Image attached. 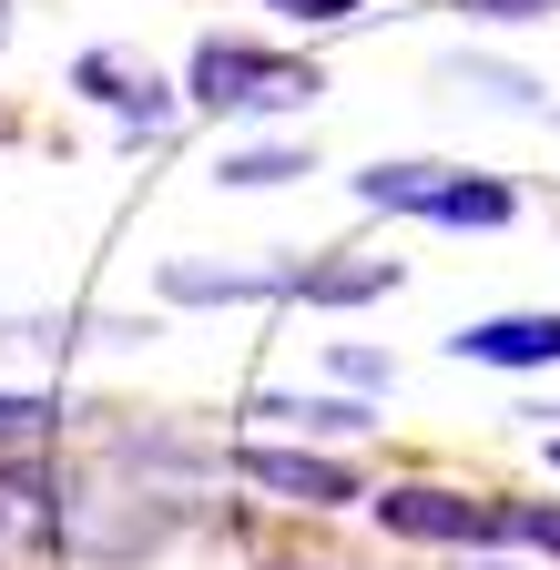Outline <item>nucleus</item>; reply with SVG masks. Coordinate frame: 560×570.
Returning a JSON list of instances; mask_svg holds the SVG:
<instances>
[{
	"instance_id": "9",
	"label": "nucleus",
	"mask_w": 560,
	"mask_h": 570,
	"mask_svg": "<svg viewBox=\"0 0 560 570\" xmlns=\"http://www.w3.org/2000/svg\"><path fill=\"white\" fill-rule=\"evenodd\" d=\"M397 285V255H357V265H306V306H367Z\"/></svg>"
},
{
	"instance_id": "17",
	"label": "nucleus",
	"mask_w": 560,
	"mask_h": 570,
	"mask_svg": "<svg viewBox=\"0 0 560 570\" xmlns=\"http://www.w3.org/2000/svg\"><path fill=\"white\" fill-rule=\"evenodd\" d=\"M0 31H11V0H0Z\"/></svg>"
},
{
	"instance_id": "19",
	"label": "nucleus",
	"mask_w": 560,
	"mask_h": 570,
	"mask_svg": "<svg viewBox=\"0 0 560 570\" xmlns=\"http://www.w3.org/2000/svg\"><path fill=\"white\" fill-rule=\"evenodd\" d=\"M0 530H11V520H0Z\"/></svg>"
},
{
	"instance_id": "7",
	"label": "nucleus",
	"mask_w": 560,
	"mask_h": 570,
	"mask_svg": "<svg viewBox=\"0 0 560 570\" xmlns=\"http://www.w3.org/2000/svg\"><path fill=\"white\" fill-rule=\"evenodd\" d=\"M245 479H265L275 499H306V510L357 499V469H346V459H316V449H245Z\"/></svg>"
},
{
	"instance_id": "18",
	"label": "nucleus",
	"mask_w": 560,
	"mask_h": 570,
	"mask_svg": "<svg viewBox=\"0 0 560 570\" xmlns=\"http://www.w3.org/2000/svg\"><path fill=\"white\" fill-rule=\"evenodd\" d=\"M550 469H560V449H550Z\"/></svg>"
},
{
	"instance_id": "4",
	"label": "nucleus",
	"mask_w": 560,
	"mask_h": 570,
	"mask_svg": "<svg viewBox=\"0 0 560 570\" xmlns=\"http://www.w3.org/2000/svg\"><path fill=\"white\" fill-rule=\"evenodd\" d=\"M72 92H92L122 132H164L174 122V82H164L154 61H132V51H82L72 61Z\"/></svg>"
},
{
	"instance_id": "15",
	"label": "nucleus",
	"mask_w": 560,
	"mask_h": 570,
	"mask_svg": "<svg viewBox=\"0 0 560 570\" xmlns=\"http://www.w3.org/2000/svg\"><path fill=\"white\" fill-rule=\"evenodd\" d=\"M449 11H469V21H550L560 0H449Z\"/></svg>"
},
{
	"instance_id": "8",
	"label": "nucleus",
	"mask_w": 560,
	"mask_h": 570,
	"mask_svg": "<svg viewBox=\"0 0 560 570\" xmlns=\"http://www.w3.org/2000/svg\"><path fill=\"white\" fill-rule=\"evenodd\" d=\"M245 417H255V428H286V439H367V428H377L357 397H286V387L255 397Z\"/></svg>"
},
{
	"instance_id": "1",
	"label": "nucleus",
	"mask_w": 560,
	"mask_h": 570,
	"mask_svg": "<svg viewBox=\"0 0 560 570\" xmlns=\"http://www.w3.org/2000/svg\"><path fill=\"white\" fill-rule=\"evenodd\" d=\"M326 92V71L296 61V51H255V41H225L204 31L194 41V71H184V102L225 112V122H255V112H306Z\"/></svg>"
},
{
	"instance_id": "6",
	"label": "nucleus",
	"mask_w": 560,
	"mask_h": 570,
	"mask_svg": "<svg viewBox=\"0 0 560 570\" xmlns=\"http://www.w3.org/2000/svg\"><path fill=\"white\" fill-rule=\"evenodd\" d=\"M449 356L459 367H560V316L550 306L540 316H479L449 336Z\"/></svg>"
},
{
	"instance_id": "5",
	"label": "nucleus",
	"mask_w": 560,
	"mask_h": 570,
	"mask_svg": "<svg viewBox=\"0 0 560 570\" xmlns=\"http://www.w3.org/2000/svg\"><path fill=\"white\" fill-rule=\"evenodd\" d=\"M174 306H265V296H306V255L296 265H164Z\"/></svg>"
},
{
	"instance_id": "2",
	"label": "nucleus",
	"mask_w": 560,
	"mask_h": 570,
	"mask_svg": "<svg viewBox=\"0 0 560 570\" xmlns=\"http://www.w3.org/2000/svg\"><path fill=\"white\" fill-rule=\"evenodd\" d=\"M357 204H377V214H429V225H510V214H520L510 184H489L469 164H367L357 174Z\"/></svg>"
},
{
	"instance_id": "3",
	"label": "nucleus",
	"mask_w": 560,
	"mask_h": 570,
	"mask_svg": "<svg viewBox=\"0 0 560 570\" xmlns=\"http://www.w3.org/2000/svg\"><path fill=\"white\" fill-rule=\"evenodd\" d=\"M377 520L397 530V540H510V510H489V499H469V489H377Z\"/></svg>"
},
{
	"instance_id": "11",
	"label": "nucleus",
	"mask_w": 560,
	"mask_h": 570,
	"mask_svg": "<svg viewBox=\"0 0 560 570\" xmlns=\"http://www.w3.org/2000/svg\"><path fill=\"white\" fill-rule=\"evenodd\" d=\"M51 439H61V407H51V397H21V387H0V459L51 449Z\"/></svg>"
},
{
	"instance_id": "16",
	"label": "nucleus",
	"mask_w": 560,
	"mask_h": 570,
	"mask_svg": "<svg viewBox=\"0 0 560 570\" xmlns=\"http://www.w3.org/2000/svg\"><path fill=\"white\" fill-rule=\"evenodd\" d=\"M336 377H357V387H387V356H367V346H336Z\"/></svg>"
},
{
	"instance_id": "10",
	"label": "nucleus",
	"mask_w": 560,
	"mask_h": 570,
	"mask_svg": "<svg viewBox=\"0 0 560 570\" xmlns=\"http://www.w3.org/2000/svg\"><path fill=\"white\" fill-rule=\"evenodd\" d=\"M296 174H316V154H306V142H245V154H225V164H215V184H235V194L296 184Z\"/></svg>"
},
{
	"instance_id": "13",
	"label": "nucleus",
	"mask_w": 560,
	"mask_h": 570,
	"mask_svg": "<svg viewBox=\"0 0 560 570\" xmlns=\"http://www.w3.org/2000/svg\"><path fill=\"white\" fill-rule=\"evenodd\" d=\"M510 540H530V550L560 560V499H510Z\"/></svg>"
},
{
	"instance_id": "12",
	"label": "nucleus",
	"mask_w": 560,
	"mask_h": 570,
	"mask_svg": "<svg viewBox=\"0 0 560 570\" xmlns=\"http://www.w3.org/2000/svg\"><path fill=\"white\" fill-rule=\"evenodd\" d=\"M449 82H459V92H479V102H510V112H530V102H540V82H530V71H510V61H449Z\"/></svg>"
},
{
	"instance_id": "14",
	"label": "nucleus",
	"mask_w": 560,
	"mask_h": 570,
	"mask_svg": "<svg viewBox=\"0 0 560 570\" xmlns=\"http://www.w3.org/2000/svg\"><path fill=\"white\" fill-rule=\"evenodd\" d=\"M275 21H296V31H336V21H357L367 0H265Z\"/></svg>"
}]
</instances>
